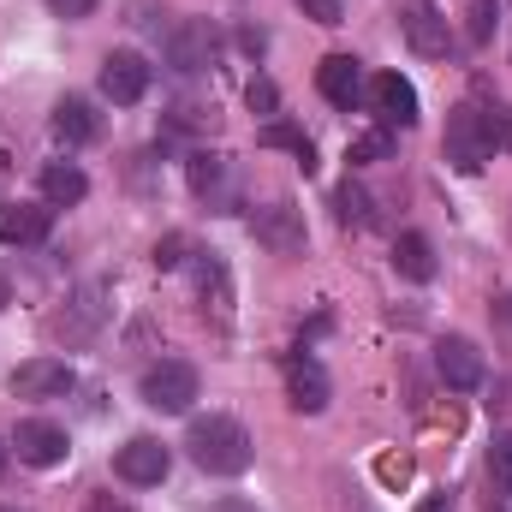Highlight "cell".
Segmentation results:
<instances>
[{
  "mask_svg": "<svg viewBox=\"0 0 512 512\" xmlns=\"http://www.w3.org/2000/svg\"><path fill=\"white\" fill-rule=\"evenodd\" d=\"M185 447H191V465L209 471V477H245V471H251V453H256L251 429H245L239 417H221V411L191 417Z\"/></svg>",
  "mask_w": 512,
  "mask_h": 512,
  "instance_id": "6da1fadb",
  "label": "cell"
},
{
  "mask_svg": "<svg viewBox=\"0 0 512 512\" xmlns=\"http://www.w3.org/2000/svg\"><path fill=\"white\" fill-rule=\"evenodd\" d=\"M501 137H507V131H501V114L465 102V108L447 114V137H441V149H447V161H453L459 173H483V167L495 161V143H501Z\"/></svg>",
  "mask_w": 512,
  "mask_h": 512,
  "instance_id": "7a4b0ae2",
  "label": "cell"
},
{
  "mask_svg": "<svg viewBox=\"0 0 512 512\" xmlns=\"http://www.w3.org/2000/svg\"><path fill=\"white\" fill-rule=\"evenodd\" d=\"M197 364H185V358H161V364H149L143 370V405L149 411H161V417H179V411H191V399H197Z\"/></svg>",
  "mask_w": 512,
  "mask_h": 512,
  "instance_id": "3957f363",
  "label": "cell"
},
{
  "mask_svg": "<svg viewBox=\"0 0 512 512\" xmlns=\"http://www.w3.org/2000/svg\"><path fill=\"white\" fill-rule=\"evenodd\" d=\"M102 322H108V286H78L72 304L54 316V340L60 346H90L102 334Z\"/></svg>",
  "mask_w": 512,
  "mask_h": 512,
  "instance_id": "277c9868",
  "label": "cell"
},
{
  "mask_svg": "<svg viewBox=\"0 0 512 512\" xmlns=\"http://www.w3.org/2000/svg\"><path fill=\"white\" fill-rule=\"evenodd\" d=\"M399 30H405V42H411L423 60H441V54L453 48L447 12H441L435 0H405V6H399Z\"/></svg>",
  "mask_w": 512,
  "mask_h": 512,
  "instance_id": "5b68a950",
  "label": "cell"
},
{
  "mask_svg": "<svg viewBox=\"0 0 512 512\" xmlns=\"http://www.w3.org/2000/svg\"><path fill=\"white\" fill-rule=\"evenodd\" d=\"M149 60L143 54H131V48H114L108 60H102V96L114 102V108H131V102H143L149 96Z\"/></svg>",
  "mask_w": 512,
  "mask_h": 512,
  "instance_id": "8992f818",
  "label": "cell"
},
{
  "mask_svg": "<svg viewBox=\"0 0 512 512\" xmlns=\"http://www.w3.org/2000/svg\"><path fill=\"white\" fill-rule=\"evenodd\" d=\"M167 465H173V453H167L155 435H131L126 447H120V459H114L120 483H131V489H155V483L167 477Z\"/></svg>",
  "mask_w": 512,
  "mask_h": 512,
  "instance_id": "52a82bcc",
  "label": "cell"
},
{
  "mask_svg": "<svg viewBox=\"0 0 512 512\" xmlns=\"http://www.w3.org/2000/svg\"><path fill=\"white\" fill-rule=\"evenodd\" d=\"M72 382H78V376H72L66 358H30V364L12 370V393H18V399H66Z\"/></svg>",
  "mask_w": 512,
  "mask_h": 512,
  "instance_id": "ba28073f",
  "label": "cell"
},
{
  "mask_svg": "<svg viewBox=\"0 0 512 512\" xmlns=\"http://www.w3.org/2000/svg\"><path fill=\"white\" fill-rule=\"evenodd\" d=\"M209 60H215V30H209V18H185V24L167 30V66H173V72H203Z\"/></svg>",
  "mask_w": 512,
  "mask_h": 512,
  "instance_id": "9c48e42d",
  "label": "cell"
},
{
  "mask_svg": "<svg viewBox=\"0 0 512 512\" xmlns=\"http://www.w3.org/2000/svg\"><path fill=\"white\" fill-rule=\"evenodd\" d=\"M12 447H18V459H24V465L48 471V465H60V459H66V429H60V423H48V417H24V423L12 429Z\"/></svg>",
  "mask_w": 512,
  "mask_h": 512,
  "instance_id": "30bf717a",
  "label": "cell"
},
{
  "mask_svg": "<svg viewBox=\"0 0 512 512\" xmlns=\"http://www.w3.org/2000/svg\"><path fill=\"white\" fill-rule=\"evenodd\" d=\"M256 239L268 245L274 256H298L304 251V215L292 209V203H268V209H256Z\"/></svg>",
  "mask_w": 512,
  "mask_h": 512,
  "instance_id": "8fae6325",
  "label": "cell"
},
{
  "mask_svg": "<svg viewBox=\"0 0 512 512\" xmlns=\"http://www.w3.org/2000/svg\"><path fill=\"white\" fill-rule=\"evenodd\" d=\"M316 90H322L334 108H346V114H352V108L364 102V66H358L352 54H328V60L316 66Z\"/></svg>",
  "mask_w": 512,
  "mask_h": 512,
  "instance_id": "7c38bea8",
  "label": "cell"
},
{
  "mask_svg": "<svg viewBox=\"0 0 512 512\" xmlns=\"http://www.w3.org/2000/svg\"><path fill=\"white\" fill-rule=\"evenodd\" d=\"M286 393H292V411L316 417V411H328L334 382H328V370H322L316 358H292V364H286Z\"/></svg>",
  "mask_w": 512,
  "mask_h": 512,
  "instance_id": "4fadbf2b",
  "label": "cell"
},
{
  "mask_svg": "<svg viewBox=\"0 0 512 512\" xmlns=\"http://www.w3.org/2000/svg\"><path fill=\"white\" fill-rule=\"evenodd\" d=\"M435 370H441V382L453 387V393H471V387H483V352L453 334V340L435 346Z\"/></svg>",
  "mask_w": 512,
  "mask_h": 512,
  "instance_id": "5bb4252c",
  "label": "cell"
},
{
  "mask_svg": "<svg viewBox=\"0 0 512 512\" xmlns=\"http://www.w3.org/2000/svg\"><path fill=\"white\" fill-rule=\"evenodd\" d=\"M370 108L382 114L387 126H417V84L399 78V72H382L370 84Z\"/></svg>",
  "mask_w": 512,
  "mask_h": 512,
  "instance_id": "9a60e30c",
  "label": "cell"
},
{
  "mask_svg": "<svg viewBox=\"0 0 512 512\" xmlns=\"http://www.w3.org/2000/svg\"><path fill=\"white\" fill-rule=\"evenodd\" d=\"M48 209L42 203H0V245H42L48 239Z\"/></svg>",
  "mask_w": 512,
  "mask_h": 512,
  "instance_id": "2e32d148",
  "label": "cell"
},
{
  "mask_svg": "<svg viewBox=\"0 0 512 512\" xmlns=\"http://www.w3.org/2000/svg\"><path fill=\"white\" fill-rule=\"evenodd\" d=\"M185 173H191V191H197V197H203L209 209H227V203H233L227 155H209V149H203V155H191V167H185Z\"/></svg>",
  "mask_w": 512,
  "mask_h": 512,
  "instance_id": "e0dca14e",
  "label": "cell"
},
{
  "mask_svg": "<svg viewBox=\"0 0 512 512\" xmlns=\"http://www.w3.org/2000/svg\"><path fill=\"white\" fill-rule=\"evenodd\" d=\"M54 137L72 143V149H78V143H96V137H102V114H96L84 96H66V102L54 108Z\"/></svg>",
  "mask_w": 512,
  "mask_h": 512,
  "instance_id": "ac0fdd59",
  "label": "cell"
},
{
  "mask_svg": "<svg viewBox=\"0 0 512 512\" xmlns=\"http://www.w3.org/2000/svg\"><path fill=\"white\" fill-rule=\"evenodd\" d=\"M42 197L60 203V209H66V203H84V197H90L84 167H78V161H48V167H42Z\"/></svg>",
  "mask_w": 512,
  "mask_h": 512,
  "instance_id": "d6986e66",
  "label": "cell"
},
{
  "mask_svg": "<svg viewBox=\"0 0 512 512\" xmlns=\"http://www.w3.org/2000/svg\"><path fill=\"white\" fill-rule=\"evenodd\" d=\"M393 268H399L405 280H417V286L435 280V251H429V239H423V233H399V239H393Z\"/></svg>",
  "mask_w": 512,
  "mask_h": 512,
  "instance_id": "ffe728a7",
  "label": "cell"
},
{
  "mask_svg": "<svg viewBox=\"0 0 512 512\" xmlns=\"http://www.w3.org/2000/svg\"><path fill=\"white\" fill-rule=\"evenodd\" d=\"M262 143H268V149H286V155H298V167H304V173H316V149H310V137H304L298 126L274 120V126H262Z\"/></svg>",
  "mask_w": 512,
  "mask_h": 512,
  "instance_id": "44dd1931",
  "label": "cell"
},
{
  "mask_svg": "<svg viewBox=\"0 0 512 512\" xmlns=\"http://www.w3.org/2000/svg\"><path fill=\"white\" fill-rule=\"evenodd\" d=\"M387 155H393V131H387V126L352 137V149H346V161H352V167H364V161H387Z\"/></svg>",
  "mask_w": 512,
  "mask_h": 512,
  "instance_id": "7402d4cb",
  "label": "cell"
},
{
  "mask_svg": "<svg viewBox=\"0 0 512 512\" xmlns=\"http://www.w3.org/2000/svg\"><path fill=\"white\" fill-rule=\"evenodd\" d=\"M334 209H340L346 227H370V197H364L358 185H340V191H334Z\"/></svg>",
  "mask_w": 512,
  "mask_h": 512,
  "instance_id": "603a6c76",
  "label": "cell"
},
{
  "mask_svg": "<svg viewBox=\"0 0 512 512\" xmlns=\"http://www.w3.org/2000/svg\"><path fill=\"white\" fill-rule=\"evenodd\" d=\"M179 262H185V239H179V233H167V239L155 245V268H179Z\"/></svg>",
  "mask_w": 512,
  "mask_h": 512,
  "instance_id": "cb8c5ba5",
  "label": "cell"
},
{
  "mask_svg": "<svg viewBox=\"0 0 512 512\" xmlns=\"http://www.w3.org/2000/svg\"><path fill=\"white\" fill-rule=\"evenodd\" d=\"M495 477H501V489L512 495V435H501V441H495Z\"/></svg>",
  "mask_w": 512,
  "mask_h": 512,
  "instance_id": "d4e9b609",
  "label": "cell"
},
{
  "mask_svg": "<svg viewBox=\"0 0 512 512\" xmlns=\"http://www.w3.org/2000/svg\"><path fill=\"white\" fill-rule=\"evenodd\" d=\"M298 6H304L316 24H340V18H346V12H340V0H298Z\"/></svg>",
  "mask_w": 512,
  "mask_h": 512,
  "instance_id": "484cf974",
  "label": "cell"
},
{
  "mask_svg": "<svg viewBox=\"0 0 512 512\" xmlns=\"http://www.w3.org/2000/svg\"><path fill=\"white\" fill-rule=\"evenodd\" d=\"M489 18H495V0H477V6H471V42L489 36Z\"/></svg>",
  "mask_w": 512,
  "mask_h": 512,
  "instance_id": "4316f807",
  "label": "cell"
},
{
  "mask_svg": "<svg viewBox=\"0 0 512 512\" xmlns=\"http://www.w3.org/2000/svg\"><path fill=\"white\" fill-rule=\"evenodd\" d=\"M48 6H54V18H90L102 0H48Z\"/></svg>",
  "mask_w": 512,
  "mask_h": 512,
  "instance_id": "83f0119b",
  "label": "cell"
},
{
  "mask_svg": "<svg viewBox=\"0 0 512 512\" xmlns=\"http://www.w3.org/2000/svg\"><path fill=\"white\" fill-rule=\"evenodd\" d=\"M274 102H280V96H274V84H268V78H256V84H251V108H256V114H274Z\"/></svg>",
  "mask_w": 512,
  "mask_h": 512,
  "instance_id": "f1b7e54d",
  "label": "cell"
},
{
  "mask_svg": "<svg viewBox=\"0 0 512 512\" xmlns=\"http://www.w3.org/2000/svg\"><path fill=\"white\" fill-rule=\"evenodd\" d=\"M84 512H131V501H126V495H90Z\"/></svg>",
  "mask_w": 512,
  "mask_h": 512,
  "instance_id": "f546056e",
  "label": "cell"
},
{
  "mask_svg": "<svg viewBox=\"0 0 512 512\" xmlns=\"http://www.w3.org/2000/svg\"><path fill=\"white\" fill-rule=\"evenodd\" d=\"M417 512H453V507H447V495H429V501H423Z\"/></svg>",
  "mask_w": 512,
  "mask_h": 512,
  "instance_id": "4dcf8cb0",
  "label": "cell"
},
{
  "mask_svg": "<svg viewBox=\"0 0 512 512\" xmlns=\"http://www.w3.org/2000/svg\"><path fill=\"white\" fill-rule=\"evenodd\" d=\"M215 512H256V507H251V501H221Z\"/></svg>",
  "mask_w": 512,
  "mask_h": 512,
  "instance_id": "1f68e13d",
  "label": "cell"
},
{
  "mask_svg": "<svg viewBox=\"0 0 512 512\" xmlns=\"http://www.w3.org/2000/svg\"><path fill=\"white\" fill-rule=\"evenodd\" d=\"M6 304H12V280L0 274V310H6Z\"/></svg>",
  "mask_w": 512,
  "mask_h": 512,
  "instance_id": "d6a6232c",
  "label": "cell"
},
{
  "mask_svg": "<svg viewBox=\"0 0 512 512\" xmlns=\"http://www.w3.org/2000/svg\"><path fill=\"white\" fill-rule=\"evenodd\" d=\"M0 477H6V441H0Z\"/></svg>",
  "mask_w": 512,
  "mask_h": 512,
  "instance_id": "836d02e7",
  "label": "cell"
},
{
  "mask_svg": "<svg viewBox=\"0 0 512 512\" xmlns=\"http://www.w3.org/2000/svg\"><path fill=\"white\" fill-rule=\"evenodd\" d=\"M0 512H18V507H0Z\"/></svg>",
  "mask_w": 512,
  "mask_h": 512,
  "instance_id": "e575fe53",
  "label": "cell"
}]
</instances>
